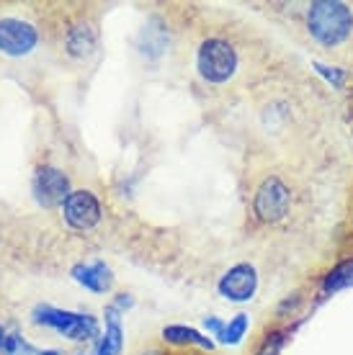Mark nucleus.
I'll use <instances>...</instances> for the list:
<instances>
[{
    "instance_id": "11",
    "label": "nucleus",
    "mask_w": 353,
    "mask_h": 355,
    "mask_svg": "<svg viewBox=\"0 0 353 355\" xmlns=\"http://www.w3.org/2000/svg\"><path fill=\"white\" fill-rule=\"evenodd\" d=\"M163 340L168 343V345H176V347H204V350H214V340L204 338L199 329L194 327H186V324H168V327H163Z\"/></svg>"
},
{
    "instance_id": "5",
    "label": "nucleus",
    "mask_w": 353,
    "mask_h": 355,
    "mask_svg": "<svg viewBox=\"0 0 353 355\" xmlns=\"http://www.w3.org/2000/svg\"><path fill=\"white\" fill-rule=\"evenodd\" d=\"M72 193L70 178L54 165H39L31 175V196L42 209H60Z\"/></svg>"
},
{
    "instance_id": "1",
    "label": "nucleus",
    "mask_w": 353,
    "mask_h": 355,
    "mask_svg": "<svg viewBox=\"0 0 353 355\" xmlns=\"http://www.w3.org/2000/svg\"><path fill=\"white\" fill-rule=\"evenodd\" d=\"M28 322L34 327L52 329L57 335L72 343H98L101 340V322L98 317L88 314V311H70L60 309L52 304H36L34 309L28 311Z\"/></svg>"
},
{
    "instance_id": "19",
    "label": "nucleus",
    "mask_w": 353,
    "mask_h": 355,
    "mask_svg": "<svg viewBox=\"0 0 353 355\" xmlns=\"http://www.w3.org/2000/svg\"><path fill=\"white\" fill-rule=\"evenodd\" d=\"M111 306H114V309H119L124 314L126 309H132V306H134V296H129V293H116L114 302H111Z\"/></svg>"
},
{
    "instance_id": "14",
    "label": "nucleus",
    "mask_w": 353,
    "mask_h": 355,
    "mask_svg": "<svg viewBox=\"0 0 353 355\" xmlns=\"http://www.w3.org/2000/svg\"><path fill=\"white\" fill-rule=\"evenodd\" d=\"M39 347H34L24 338V332L21 329H8V335L3 340V345H0V355H36Z\"/></svg>"
},
{
    "instance_id": "7",
    "label": "nucleus",
    "mask_w": 353,
    "mask_h": 355,
    "mask_svg": "<svg viewBox=\"0 0 353 355\" xmlns=\"http://www.w3.org/2000/svg\"><path fill=\"white\" fill-rule=\"evenodd\" d=\"M289 206H292V193L289 188L281 183V178H265L261 188L256 193V201H253V209H256V216L261 222H281L284 216L289 214Z\"/></svg>"
},
{
    "instance_id": "18",
    "label": "nucleus",
    "mask_w": 353,
    "mask_h": 355,
    "mask_svg": "<svg viewBox=\"0 0 353 355\" xmlns=\"http://www.w3.org/2000/svg\"><path fill=\"white\" fill-rule=\"evenodd\" d=\"M315 70H318L320 75H325L327 80L333 83L336 88H340V85H343V72H340V70H333V67H325V64H315Z\"/></svg>"
},
{
    "instance_id": "12",
    "label": "nucleus",
    "mask_w": 353,
    "mask_h": 355,
    "mask_svg": "<svg viewBox=\"0 0 353 355\" xmlns=\"http://www.w3.org/2000/svg\"><path fill=\"white\" fill-rule=\"evenodd\" d=\"M65 46L72 57H88L93 49H96V28L90 24H78L67 31V39H65Z\"/></svg>"
},
{
    "instance_id": "4",
    "label": "nucleus",
    "mask_w": 353,
    "mask_h": 355,
    "mask_svg": "<svg viewBox=\"0 0 353 355\" xmlns=\"http://www.w3.org/2000/svg\"><path fill=\"white\" fill-rule=\"evenodd\" d=\"M39 46V28L18 16L0 18V54L8 60H24Z\"/></svg>"
},
{
    "instance_id": "3",
    "label": "nucleus",
    "mask_w": 353,
    "mask_h": 355,
    "mask_svg": "<svg viewBox=\"0 0 353 355\" xmlns=\"http://www.w3.org/2000/svg\"><path fill=\"white\" fill-rule=\"evenodd\" d=\"M196 70L206 83L212 85H222L227 83L238 70V52L230 42L224 39H204L199 52H196Z\"/></svg>"
},
{
    "instance_id": "2",
    "label": "nucleus",
    "mask_w": 353,
    "mask_h": 355,
    "mask_svg": "<svg viewBox=\"0 0 353 355\" xmlns=\"http://www.w3.org/2000/svg\"><path fill=\"white\" fill-rule=\"evenodd\" d=\"M307 24L312 36L320 44L338 46L343 44L353 28V13L345 3H333V0H318L309 6Z\"/></svg>"
},
{
    "instance_id": "6",
    "label": "nucleus",
    "mask_w": 353,
    "mask_h": 355,
    "mask_svg": "<svg viewBox=\"0 0 353 355\" xmlns=\"http://www.w3.org/2000/svg\"><path fill=\"white\" fill-rule=\"evenodd\" d=\"M60 211L62 222L75 232H88L101 222V201L96 198L93 191H85V188L72 191L65 198V204L60 206Z\"/></svg>"
},
{
    "instance_id": "8",
    "label": "nucleus",
    "mask_w": 353,
    "mask_h": 355,
    "mask_svg": "<svg viewBox=\"0 0 353 355\" xmlns=\"http://www.w3.org/2000/svg\"><path fill=\"white\" fill-rule=\"evenodd\" d=\"M256 288H258V275H256V268L250 266V263L232 266L230 270L220 278V284H217L220 296H224L227 302H238V304L250 302Z\"/></svg>"
},
{
    "instance_id": "9",
    "label": "nucleus",
    "mask_w": 353,
    "mask_h": 355,
    "mask_svg": "<svg viewBox=\"0 0 353 355\" xmlns=\"http://www.w3.org/2000/svg\"><path fill=\"white\" fill-rule=\"evenodd\" d=\"M70 275L75 284H80L90 293H108L114 288V273L104 260L93 263H75L70 268Z\"/></svg>"
},
{
    "instance_id": "21",
    "label": "nucleus",
    "mask_w": 353,
    "mask_h": 355,
    "mask_svg": "<svg viewBox=\"0 0 353 355\" xmlns=\"http://www.w3.org/2000/svg\"><path fill=\"white\" fill-rule=\"evenodd\" d=\"M6 335H8V329H6V324L0 322V345H3V340H6Z\"/></svg>"
},
{
    "instance_id": "10",
    "label": "nucleus",
    "mask_w": 353,
    "mask_h": 355,
    "mask_svg": "<svg viewBox=\"0 0 353 355\" xmlns=\"http://www.w3.org/2000/svg\"><path fill=\"white\" fill-rule=\"evenodd\" d=\"M104 317H106V329H104L101 340L96 343V350H93V355H122V350H124L122 311L114 309V306L108 304L106 311H104Z\"/></svg>"
},
{
    "instance_id": "13",
    "label": "nucleus",
    "mask_w": 353,
    "mask_h": 355,
    "mask_svg": "<svg viewBox=\"0 0 353 355\" xmlns=\"http://www.w3.org/2000/svg\"><path fill=\"white\" fill-rule=\"evenodd\" d=\"M351 286H353V260H343V263H338V266L325 275L322 293L330 296V293H338V291H343V288H351Z\"/></svg>"
},
{
    "instance_id": "16",
    "label": "nucleus",
    "mask_w": 353,
    "mask_h": 355,
    "mask_svg": "<svg viewBox=\"0 0 353 355\" xmlns=\"http://www.w3.org/2000/svg\"><path fill=\"white\" fill-rule=\"evenodd\" d=\"M281 345H284V335L281 332H274V335L265 338V343L261 345L258 355H279L281 353Z\"/></svg>"
},
{
    "instance_id": "17",
    "label": "nucleus",
    "mask_w": 353,
    "mask_h": 355,
    "mask_svg": "<svg viewBox=\"0 0 353 355\" xmlns=\"http://www.w3.org/2000/svg\"><path fill=\"white\" fill-rule=\"evenodd\" d=\"M204 329H206L212 338L222 340V335H224V322L217 320V317H204Z\"/></svg>"
},
{
    "instance_id": "20",
    "label": "nucleus",
    "mask_w": 353,
    "mask_h": 355,
    "mask_svg": "<svg viewBox=\"0 0 353 355\" xmlns=\"http://www.w3.org/2000/svg\"><path fill=\"white\" fill-rule=\"evenodd\" d=\"M36 355H62V350H57V347H44V350H36Z\"/></svg>"
},
{
    "instance_id": "15",
    "label": "nucleus",
    "mask_w": 353,
    "mask_h": 355,
    "mask_svg": "<svg viewBox=\"0 0 353 355\" xmlns=\"http://www.w3.org/2000/svg\"><path fill=\"white\" fill-rule=\"evenodd\" d=\"M247 327H250V320H247V314H235L227 324H224V335H222L220 343L224 345H238L240 340L245 338Z\"/></svg>"
},
{
    "instance_id": "23",
    "label": "nucleus",
    "mask_w": 353,
    "mask_h": 355,
    "mask_svg": "<svg viewBox=\"0 0 353 355\" xmlns=\"http://www.w3.org/2000/svg\"><path fill=\"white\" fill-rule=\"evenodd\" d=\"M80 355H85V353H80ZM88 355H93V353H88Z\"/></svg>"
},
{
    "instance_id": "22",
    "label": "nucleus",
    "mask_w": 353,
    "mask_h": 355,
    "mask_svg": "<svg viewBox=\"0 0 353 355\" xmlns=\"http://www.w3.org/2000/svg\"><path fill=\"white\" fill-rule=\"evenodd\" d=\"M142 355H168V353H163V350H155V347H152V350H145Z\"/></svg>"
}]
</instances>
